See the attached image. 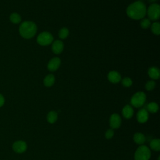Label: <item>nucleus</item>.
<instances>
[{"mask_svg": "<svg viewBox=\"0 0 160 160\" xmlns=\"http://www.w3.org/2000/svg\"><path fill=\"white\" fill-rule=\"evenodd\" d=\"M128 16L133 19H142L146 14L145 4L140 1L131 4L126 9Z\"/></svg>", "mask_w": 160, "mask_h": 160, "instance_id": "obj_1", "label": "nucleus"}, {"mask_svg": "<svg viewBox=\"0 0 160 160\" xmlns=\"http://www.w3.org/2000/svg\"><path fill=\"white\" fill-rule=\"evenodd\" d=\"M37 31V26L34 22L30 21L22 22L19 28L20 35L25 39H30L34 36Z\"/></svg>", "mask_w": 160, "mask_h": 160, "instance_id": "obj_2", "label": "nucleus"}, {"mask_svg": "<svg viewBox=\"0 0 160 160\" xmlns=\"http://www.w3.org/2000/svg\"><path fill=\"white\" fill-rule=\"evenodd\" d=\"M151 158V151L145 145H141L134 154L135 160H149Z\"/></svg>", "mask_w": 160, "mask_h": 160, "instance_id": "obj_3", "label": "nucleus"}, {"mask_svg": "<svg viewBox=\"0 0 160 160\" xmlns=\"http://www.w3.org/2000/svg\"><path fill=\"white\" fill-rule=\"evenodd\" d=\"M146 99V96L144 92H137L131 98V103L133 106L136 108H139L141 107L144 104Z\"/></svg>", "mask_w": 160, "mask_h": 160, "instance_id": "obj_4", "label": "nucleus"}, {"mask_svg": "<svg viewBox=\"0 0 160 160\" xmlns=\"http://www.w3.org/2000/svg\"><path fill=\"white\" fill-rule=\"evenodd\" d=\"M53 41L52 34L48 32H42L39 34L37 38V42L41 46H47L50 44Z\"/></svg>", "mask_w": 160, "mask_h": 160, "instance_id": "obj_5", "label": "nucleus"}, {"mask_svg": "<svg viewBox=\"0 0 160 160\" xmlns=\"http://www.w3.org/2000/svg\"><path fill=\"white\" fill-rule=\"evenodd\" d=\"M147 13L150 19L153 21L158 19L160 15V8L159 4L153 3L150 5L148 8Z\"/></svg>", "mask_w": 160, "mask_h": 160, "instance_id": "obj_6", "label": "nucleus"}, {"mask_svg": "<svg viewBox=\"0 0 160 160\" xmlns=\"http://www.w3.org/2000/svg\"><path fill=\"white\" fill-rule=\"evenodd\" d=\"M12 149L17 153H22L27 149V144L24 141H17L12 144Z\"/></svg>", "mask_w": 160, "mask_h": 160, "instance_id": "obj_7", "label": "nucleus"}, {"mask_svg": "<svg viewBox=\"0 0 160 160\" xmlns=\"http://www.w3.org/2000/svg\"><path fill=\"white\" fill-rule=\"evenodd\" d=\"M109 124L112 129H117L120 127L121 124V119L119 114H112L109 119Z\"/></svg>", "mask_w": 160, "mask_h": 160, "instance_id": "obj_8", "label": "nucleus"}, {"mask_svg": "<svg viewBox=\"0 0 160 160\" xmlns=\"http://www.w3.org/2000/svg\"><path fill=\"white\" fill-rule=\"evenodd\" d=\"M61 64V60L59 58H53L48 62V69L50 71H54L58 69Z\"/></svg>", "mask_w": 160, "mask_h": 160, "instance_id": "obj_9", "label": "nucleus"}, {"mask_svg": "<svg viewBox=\"0 0 160 160\" xmlns=\"http://www.w3.org/2000/svg\"><path fill=\"white\" fill-rule=\"evenodd\" d=\"M136 117H137V120L139 122L144 123L148 121L149 118L148 111L145 109H141L137 113Z\"/></svg>", "mask_w": 160, "mask_h": 160, "instance_id": "obj_10", "label": "nucleus"}, {"mask_svg": "<svg viewBox=\"0 0 160 160\" xmlns=\"http://www.w3.org/2000/svg\"><path fill=\"white\" fill-rule=\"evenodd\" d=\"M108 78L110 82L112 83H118L120 81L121 77L118 71H112L108 73Z\"/></svg>", "mask_w": 160, "mask_h": 160, "instance_id": "obj_11", "label": "nucleus"}, {"mask_svg": "<svg viewBox=\"0 0 160 160\" xmlns=\"http://www.w3.org/2000/svg\"><path fill=\"white\" fill-rule=\"evenodd\" d=\"M64 48L63 42L60 40H56L53 42L52 45V50L55 54H60Z\"/></svg>", "mask_w": 160, "mask_h": 160, "instance_id": "obj_12", "label": "nucleus"}, {"mask_svg": "<svg viewBox=\"0 0 160 160\" xmlns=\"http://www.w3.org/2000/svg\"><path fill=\"white\" fill-rule=\"evenodd\" d=\"M122 114L123 116L126 119H129L132 118L134 114V111L132 108L129 105L125 106L122 110Z\"/></svg>", "mask_w": 160, "mask_h": 160, "instance_id": "obj_13", "label": "nucleus"}, {"mask_svg": "<svg viewBox=\"0 0 160 160\" xmlns=\"http://www.w3.org/2000/svg\"><path fill=\"white\" fill-rule=\"evenodd\" d=\"M133 139H134V141L136 144L141 145L144 143V142L146 141V138L143 134H142L141 132H137V133L134 134V135L133 136Z\"/></svg>", "mask_w": 160, "mask_h": 160, "instance_id": "obj_14", "label": "nucleus"}, {"mask_svg": "<svg viewBox=\"0 0 160 160\" xmlns=\"http://www.w3.org/2000/svg\"><path fill=\"white\" fill-rule=\"evenodd\" d=\"M149 76L153 79H158L159 77V70L156 67H151L148 71Z\"/></svg>", "mask_w": 160, "mask_h": 160, "instance_id": "obj_15", "label": "nucleus"}, {"mask_svg": "<svg viewBox=\"0 0 160 160\" xmlns=\"http://www.w3.org/2000/svg\"><path fill=\"white\" fill-rule=\"evenodd\" d=\"M54 81H55V78L54 75L51 74H48L44 79V84L47 87H50L54 84Z\"/></svg>", "mask_w": 160, "mask_h": 160, "instance_id": "obj_16", "label": "nucleus"}, {"mask_svg": "<svg viewBox=\"0 0 160 160\" xmlns=\"http://www.w3.org/2000/svg\"><path fill=\"white\" fill-rule=\"evenodd\" d=\"M9 20L12 24H19L21 21V16L17 12H12L9 16Z\"/></svg>", "mask_w": 160, "mask_h": 160, "instance_id": "obj_17", "label": "nucleus"}, {"mask_svg": "<svg viewBox=\"0 0 160 160\" xmlns=\"http://www.w3.org/2000/svg\"><path fill=\"white\" fill-rule=\"evenodd\" d=\"M57 119H58V114L56 112L54 111H51L48 112L47 115V120L49 123L52 124L55 122L57 121Z\"/></svg>", "mask_w": 160, "mask_h": 160, "instance_id": "obj_18", "label": "nucleus"}, {"mask_svg": "<svg viewBox=\"0 0 160 160\" xmlns=\"http://www.w3.org/2000/svg\"><path fill=\"white\" fill-rule=\"evenodd\" d=\"M146 108H147L146 110L148 111H149L151 113H155L158 111L159 106L157 103H156L154 102H151L147 105Z\"/></svg>", "mask_w": 160, "mask_h": 160, "instance_id": "obj_19", "label": "nucleus"}, {"mask_svg": "<svg viewBox=\"0 0 160 160\" xmlns=\"http://www.w3.org/2000/svg\"><path fill=\"white\" fill-rule=\"evenodd\" d=\"M150 147L154 150L158 151L160 149V141L159 139H154L150 142Z\"/></svg>", "mask_w": 160, "mask_h": 160, "instance_id": "obj_20", "label": "nucleus"}, {"mask_svg": "<svg viewBox=\"0 0 160 160\" xmlns=\"http://www.w3.org/2000/svg\"><path fill=\"white\" fill-rule=\"evenodd\" d=\"M152 32L156 35H159L160 33V24L158 22H154L151 26Z\"/></svg>", "mask_w": 160, "mask_h": 160, "instance_id": "obj_21", "label": "nucleus"}, {"mask_svg": "<svg viewBox=\"0 0 160 160\" xmlns=\"http://www.w3.org/2000/svg\"><path fill=\"white\" fill-rule=\"evenodd\" d=\"M69 35V30L66 28H62L59 31V37L61 39H65Z\"/></svg>", "mask_w": 160, "mask_h": 160, "instance_id": "obj_22", "label": "nucleus"}, {"mask_svg": "<svg viewBox=\"0 0 160 160\" xmlns=\"http://www.w3.org/2000/svg\"><path fill=\"white\" fill-rule=\"evenodd\" d=\"M151 24V22L149 21V19L147 18H144L141 21V26L143 28V29H147L149 27Z\"/></svg>", "mask_w": 160, "mask_h": 160, "instance_id": "obj_23", "label": "nucleus"}, {"mask_svg": "<svg viewBox=\"0 0 160 160\" xmlns=\"http://www.w3.org/2000/svg\"><path fill=\"white\" fill-rule=\"evenodd\" d=\"M155 82L153 81H149L146 82L145 85V88L148 91H151L155 87Z\"/></svg>", "mask_w": 160, "mask_h": 160, "instance_id": "obj_24", "label": "nucleus"}, {"mask_svg": "<svg viewBox=\"0 0 160 160\" xmlns=\"http://www.w3.org/2000/svg\"><path fill=\"white\" fill-rule=\"evenodd\" d=\"M132 80L129 78H124L122 81V84L124 87H129L132 85Z\"/></svg>", "mask_w": 160, "mask_h": 160, "instance_id": "obj_25", "label": "nucleus"}, {"mask_svg": "<svg viewBox=\"0 0 160 160\" xmlns=\"http://www.w3.org/2000/svg\"><path fill=\"white\" fill-rule=\"evenodd\" d=\"M114 136V131L112 130V129H108L105 133V137L107 139H111Z\"/></svg>", "mask_w": 160, "mask_h": 160, "instance_id": "obj_26", "label": "nucleus"}, {"mask_svg": "<svg viewBox=\"0 0 160 160\" xmlns=\"http://www.w3.org/2000/svg\"><path fill=\"white\" fill-rule=\"evenodd\" d=\"M4 102H5V99L2 96V94L0 93V108L4 104Z\"/></svg>", "mask_w": 160, "mask_h": 160, "instance_id": "obj_27", "label": "nucleus"}, {"mask_svg": "<svg viewBox=\"0 0 160 160\" xmlns=\"http://www.w3.org/2000/svg\"><path fill=\"white\" fill-rule=\"evenodd\" d=\"M149 2H153L156 1V0H149Z\"/></svg>", "mask_w": 160, "mask_h": 160, "instance_id": "obj_28", "label": "nucleus"}]
</instances>
